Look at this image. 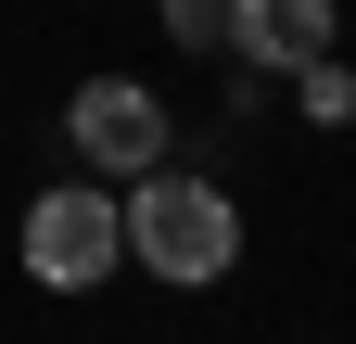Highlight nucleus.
<instances>
[{
    "label": "nucleus",
    "instance_id": "20e7f679",
    "mask_svg": "<svg viewBox=\"0 0 356 344\" xmlns=\"http://www.w3.org/2000/svg\"><path fill=\"white\" fill-rule=\"evenodd\" d=\"M331 38H343V0H229V52H242V64L305 77Z\"/></svg>",
    "mask_w": 356,
    "mask_h": 344
},
{
    "label": "nucleus",
    "instance_id": "f257e3e1",
    "mask_svg": "<svg viewBox=\"0 0 356 344\" xmlns=\"http://www.w3.org/2000/svg\"><path fill=\"white\" fill-rule=\"evenodd\" d=\"M115 217H127V268L140 281H165V293H216L242 268V204L216 191V179H191V166H153V179H127L115 191Z\"/></svg>",
    "mask_w": 356,
    "mask_h": 344
},
{
    "label": "nucleus",
    "instance_id": "7ed1b4c3",
    "mask_svg": "<svg viewBox=\"0 0 356 344\" xmlns=\"http://www.w3.org/2000/svg\"><path fill=\"white\" fill-rule=\"evenodd\" d=\"M64 141H76V166L102 191H127V179H153V166L178 153V115L140 90V77H89V90L64 102Z\"/></svg>",
    "mask_w": 356,
    "mask_h": 344
},
{
    "label": "nucleus",
    "instance_id": "39448f33",
    "mask_svg": "<svg viewBox=\"0 0 356 344\" xmlns=\"http://www.w3.org/2000/svg\"><path fill=\"white\" fill-rule=\"evenodd\" d=\"M293 102H305V127H356V64H343V52H318V64L293 77Z\"/></svg>",
    "mask_w": 356,
    "mask_h": 344
},
{
    "label": "nucleus",
    "instance_id": "f03ea898",
    "mask_svg": "<svg viewBox=\"0 0 356 344\" xmlns=\"http://www.w3.org/2000/svg\"><path fill=\"white\" fill-rule=\"evenodd\" d=\"M13 268H26L38 293H102V281L127 268L115 191H102V179H51V191L26 204V230H13Z\"/></svg>",
    "mask_w": 356,
    "mask_h": 344
},
{
    "label": "nucleus",
    "instance_id": "423d86ee",
    "mask_svg": "<svg viewBox=\"0 0 356 344\" xmlns=\"http://www.w3.org/2000/svg\"><path fill=\"white\" fill-rule=\"evenodd\" d=\"M153 26L178 52H216V38H229V0H153Z\"/></svg>",
    "mask_w": 356,
    "mask_h": 344
}]
</instances>
